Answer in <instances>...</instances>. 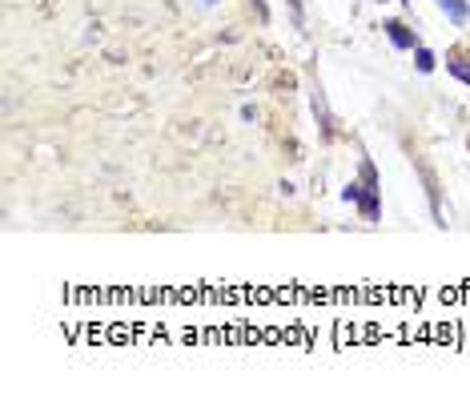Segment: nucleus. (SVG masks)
Wrapping results in <instances>:
<instances>
[{
    "label": "nucleus",
    "instance_id": "nucleus-1",
    "mask_svg": "<svg viewBox=\"0 0 470 394\" xmlns=\"http://www.w3.org/2000/svg\"><path fill=\"white\" fill-rule=\"evenodd\" d=\"M358 210L366 222H378V169H374L370 157H362V201Z\"/></svg>",
    "mask_w": 470,
    "mask_h": 394
},
{
    "label": "nucleus",
    "instance_id": "nucleus-2",
    "mask_svg": "<svg viewBox=\"0 0 470 394\" xmlns=\"http://www.w3.org/2000/svg\"><path fill=\"white\" fill-rule=\"evenodd\" d=\"M382 28H386V37H390V44H394V49H418V37L402 25V20H386Z\"/></svg>",
    "mask_w": 470,
    "mask_h": 394
},
{
    "label": "nucleus",
    "instance_id": "nucleus-3",
    "mask_svg": "<svg viewBox=\"0 0 470 394\" xmlns=\"http://www.w3.org/2000/svg\"><path fill=\"white\" fill-rule=\"evenodd\" d=\"M438 8L450 16V25H466V20H470V4H466V0H438Z\"/></svg>",
    "mask_w": 470,
    "mask_h": 394
},
{
    "label": "nucleus",
    "instance_id": "nucleus-4",
    "mask_svg": "<svg viewBox=\"0 0 470 394\" xmlns=\"http://www.w3.org/2000/svg\"><path fill=\"white\" fill-rule=\"evenodd\" d=\"M446 69H450V77H458V81L470 89V56L462 53H450V61H446Z\"/></svg>",
    "mask_w": 470,
    "mask_h": 394
},
{
    "label": "nucleus",
    "instance_id": "nucleus-5",
    "mask_svg": "<svg viewBox=\"0 0 470 394\" xmlns=\"http://www.w3.org/2000/svg\"><path fill=\"white\" fill-rule=\"evenodd\" d=\"M414 61H418V72H434V53H430V49H422V44H418V49H414Z\"/></svg>",
    "mask_w": 470,
    "mask_h": 394
},
{
    "label": "nucleus",
    "instance_id": "nucleus-6",
    "mask_svg": "<svg viewBox=\"0 0 470 394\" xmlns=\"http://www.w3.org/2000/svg\"><path fill=\"white\" fill-rule=\"evenodd\" d=\"M201 4H217V0H201Z\"/></svg>",
    "mask_w": 470,
    "mask_h": 394
}]
</instances>
